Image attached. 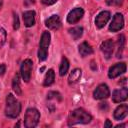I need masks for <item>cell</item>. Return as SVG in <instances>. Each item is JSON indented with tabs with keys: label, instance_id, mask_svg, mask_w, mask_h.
Returning a JSON list of instances; mask_svg holds the SVG:
<instances>
[{
	"label": "cell",
	"instance_id": "4",
	"mask_svg": "<svg viewBox=\"0 0 128 128\" xmlns=\"http://www.w3.org/2000/svg\"><path fill=\"white\" fill-rule=\"evenodd\" d=\"M40 119V113L36 108H28L24 116V126L26 128H34Z\"/></svg>",
	"mask_w": 128,
	"mask_h": 128
},
{
	"label": "cell",
	"instance_id": "21",
	"mask_svg": "<svg viewBox=\"0 0 128 128\" xmlns=\"http://www.w3.org/2000/svg\"><path fill=\"white\" fill-rule=\"evenodd\" d=\"M118 48H117V53H116V57L120 58L122 57V52L124 50V46H125V37L124 35H120L118 38Z\"/></svg>",
	"mask_w": 128,
	"mask_h": 128
},
{
	"label": "cell",
	"instance_id": "14",
	"mask_svg": "<svg viewBox=\"0 0 128 128\" xmlns=\"http://www.w3.org/2000/svg\"><path fill=\"white\" fill-rule=\"evenodd\" d=\"M35 11L33 10H29V11H25L23 12V21H24V25L26 27H32L35 24Z\"/></svg>",
	"mask_w": 128,
	"mask_h": 128
},
{
	"label": "cell",
	"instance_id": "12",
	"mask_svg": "<svg viewBox=\"0 0 128 128\" xmlns=\"http://www.w3.org/2000/svg\"><path fill=\"white\" fill-rule=\"evenodd\" d=\"M127 97H128V89L126 87L117 89L112 94V100L115 103L123 102V101H125L127 99Z\"/></svg>",
	"mask_w": 128,
	"mask_h": 128
},
{
	"label": "cell",
	"instance_id": "32",
	"mask_svg": "<svg viewBox=\"0 0 128 128\" xmlns=\"http://www.w3.org/2000/svg\"><path fill=\"white\" fill-rule=\"evenodd\" d=\"M2 6H3V0H0V9L2 8Z\"/></svg>",
	"mask_w": 128,
	"mask_h": 128
},
{
	"label": "cell",
	"instance_id": "20",
	"mask_svg": "<svg viewBox=\"0 0 128 128\" xmlns=\"http://www.w3.org/2000/svg\"><path fill=\"white\" fill-rule=\"evenodd\" d=\"M69 34L72 36V38L74 40H78L82 36V34H83V28L79 27V26L73 27V28L69 29Z\"/></svg>",
	"mask_w": 128,
	"mask_h": 128
},
{
	"label": "cell",
	"instance_id": "9",
	"mask_svg": "<svg viewBox=\"0 0 128 128\" xmlns=\"http://www.w3.org/2000/svg\"><path fill=\"white\" fill-rule=\"evenodd\" d=\"M110 96V90L106 84H100L97 86V88L93 92V97L97 100L104 99Z\"/></svg>",
	"mask_w": 128,
	"mask_h": 128
},
{
	"label": "cell",
	"instance_id": "8",
	"mask_svg": "<svg viewBox=\"0 0 128 128\" xmlns=\"http://www.w3.org/2000/svg\"><path fill=\"white\" fill-rule=\"evenodd\" d=\"M100 49H101V52L103 53L104 57L106 59H110L113 54V51H114V42L111 39L105 40L104 42L101 43Z\"/></svg>",
	"mask_w": 128,
	"mask_h": 128
},
{
	"label": "cell",
	"instance_id": "17",
	"mask_svg": "<svg viewBox=\"0 0 128 128\" xmlns=\"http://www.w3.org/2000/svg\"><path fill=\"white\" fill-rule=\"evenodd\" d=\"M79 53L82 57H86L93 53V49L87 42H82L79 45Z\"/></svg>",
	"mask_w": 128,
	"mask_h": 128
},
{
	"label": "cell",
	"instance_id": "7",
	"mask_svg": "<svg viewBox=\"0 0 128 128\" xmlns=\"http://www.w3.org/2000/svg\"><path fill=\"white\" fill-rule=\"evenodd\" d=\"M124 27V17L121 13H116L113 16L111 24L109 26V30L111 32H117Z\"/></svg>",
	"mask_w": 128,
	"mask_h": 128
},
{
	"label": "cell",
	"instance_id": "25",
	"mask_svg": "<svg viewBox=\"0 0 128 128\" xmlns=\"http://www.w3.org/2000/svg\"><path fill=\"white\" fill-rule=\"evenodd\" d=\"M19 26H20V23H19L18 15L16 13H13V28H14V30L19 29Z\"/></svg>",
	"mask_w": 128,
	"mask_h": 128
},
{
	"label": "cell",
	"instance_id": "27",
	"mask_svg": "<svg viewBox=\"0 0 128 128\" xmlns=\"http://www.w3.org/2000/svg\"><path fill=\"white\" fill-rule=\"evenodd\" d=\"M58 0H42V3L45 4V5H52V4H55Z\"/></svg>",
	"mask_w": 128,
	"mask_h": 128
},
{
	"label": "cell",
	"instance_id": "31",
	"mask_svg": "<svg viewBox=\"0 0 128 128\" xmlns=\"http://www.w3.org/2000/svg\"><path fill=\"white\" fill-rule=\"evenodd\" d=\"M116 127L117 128H119V127H126V124H120V125H117Z\"/></svg>",
	"mask_w": 128,
	"mask_h": 128
},
{
	"label": "cell",
	"instance_id": "16",
	"mask_svg": "<svg viewBox=\"0 0 128 128\" xmlns=\"http://www.w3.org/2000/svg\"><path fill=\"white\" fill-rule=\"evenodd\" d=\"M81 75H82L81 69H79V68L73 69V70L71 71V73L69 74V77H68V83H69V85L76 84V83L80 80Z\"/></svg>",
	"mask_w": 128,
	"mask_h": 128
},
{
	"label": "cell",
	"instance_id": "6",
	"mask_svg": "<svg viewBox=\"0 0 128 128\" xmlns=\"http://www.w3.org/2000/svg\"><path fill=\"white\" fill-rule=\"evenodd\" d=\"M126 72V64L124 62L121 63H116L113 66H111L108 70V77L111 79H114L118 76H120L121 74Z\"/></svg>",
	"mask_w": 128,
	"mask_h": 128
},
{
	"label": "cell",
	"instance_id": "13",
	"mask_svg": "<svg viewBox=\"0 0 128 128\" xmlns=\"http://www.w3.org/2000/svg\"><path fill=\"white\" fill-rule=\"evenodd\" d=\"M45 25L52 30H57L61 27V20L58 15H52L45 21Z\"/></svg>",
	"mask_w": 128,
	"mask_h": 128
},
{
	"label": "cell",
	"instance_id": "2",
	"mask_svg": "<svg viewBox=\"0 0 128 128\" xmlns=\"http://www.w3.org/2000/svg\"><path fill=\"white\" fill-rule=\"evenodd\" d=\"M21 112L20 102L13 96V94H8L6 97L5 115L9 118H16Z\"/></svg>",
	"mask_w": 128,
	"mask_h": 128
},
{
	"label": "cell",
	"instance_id": "15",
	"mask_svg": "<svg viewBox=\"0 0 128 128\" xmlns=\"http://www.w3.org/2000/svg\"><path fill=\"white\" fill-rule=\"evenodd\" d=\"M128 114V105L127 104H122L118 106L115 111H114V118L116 120H122L124 119Z\"/></svg>",
	"mask_w": 128,
	"mask_h": 128
},
{
	"label": "cell",
	"instance_id": "29",
	"mask_svg": "<svg viewBox=\"0 0 128 128\" xmlns=\"http://www.w3.org/2000/svg\"><path fill=\"white\" fill-rule=\"evenodd\" d=\"M104 127L105 128H108V127H112V123L110 122V120H106V122H105V124H104Z\"/></svg>",
	"mask_w": 128,
	"mask_h": 128
},
{
	"label": "cell",
	"instance_id": "26",
	"mask_svg": "<svg viewBox=\"0 0 128 128\" xmlns=\"http://www.w3.org/2000/svg\"><path fill=\"white\" fill-rule=\"evenodd\" d=\"M106 3L110 6H121L123 0H106Z\"/></svg>",
	"mask_w": 128,
	"mask_h": 128
},
{
	"label": "cell",
	"instance_id": "3",
	"mask_svg": "<svg viewBox=\"0 0 128 128\" xmlns=\"http://www.w3.org/2000/svg\"><path fill=\"white\" fill-rule=\"evenodd\" d=\"M51 36L48 31H44L41 35L40 43H39V50H38V58L40 61H44L48 55V47L50 45Z\"/></svg>",
	"mask_w": 128,
	"mask_h": 128
},
{
	"label": "cell",
	"instance_id": "18",
	"mask_svg": "<svg viewBox=\"0 0 128 128\" xmlns=\"http://www.w3.org/2000/svg\"><path fill=\"white\" fill-rule=\"evenodd\" d=\"M55 80V73H54V70L53 69H49L44 77V80H43V85L44 86H50L53 84Z\"/></svg>",
	"mask_w": 128,
	"mask_h": 128
},
{
	"label": "cell",
	"instance_id": "11",
	"mask_svg": "<svg viewBox=\"0 0 128 128\" xmlns=\"http://www.w3.org/2000/svg\"><path fill=\"white\" fill-rule=\"evenodd\" d=\"M110 12L109 11H101L95 18V25L97 28H103L107 22L110 20Z\"/></svg>",
	"mask_w": 128,
	"mask_h": 128
},
{
	"label": "cell",
	"instance_id": "30",
	"mask_svg": "<svg viewBox=\"0 0 128 128\" xmlns=\"http://www.w3.org/2000/svg\"><path fill=\"white\" fill-rule=\"evenodd\" d=\"M34 3H35V0H25V5H31Z\"/></svg>",
	"mask_w": 128,
	"mask_h": 128
},
{
	"label": "cell",
	"instance_id": "28",
	"mask_svg": "<svg viewBox=\"0 0 128 128\" xmlns=\"http://www.w3.org/2000/svg\"><path fill=\"white\" fill-rule=\"evenodd\" d=\"M5 72H6V65L0 64V76H3Z\"/></svg>",
	"mask_w": 128,
	"mask_h": 128
},
{
	"label": "cell",
	"instance_id": "5",
	"mask_svg": "<svg viewBox=\"0 0 128 128\" xmlns=\"http://www.w3.org/2000/svg\"><path fill=\"white\" fill-rule=\"evenodd\" d=\"M32 67H33V62L30 59H25L22 64H21V68H20V74L22 79L25 82H29L30 78H31V72H32Z\"/></svg>",
	"mask_w": 128,
	"mask_h": 128
},
{
	"label": "cell",
	"instance_id": "19",
	"mask_svg": "<svg viewBox=\"0 0 128 128\" xmlns=\"http://www.w3.org/2000/svg\"><path fill=\"white\" fill-rule=\"evenodd\" d=\"M68 69H69V61H68V59L66 57H63L62 60H61L60 66H59V74H60V76H64L68 72Z\"/></svg>",
	"mask_w": 128,
	"mask_h": 128
},
{
	"label": "cell",
	"instance_id": "24",
	"mask_svg": "<svg viewBox=\"0 0 128 128\" xmlns=\"http://www.w3.org/2000/svg\"><path fill=\"white\" fill-rule=\"evenodd\" d=\"M6 38H7V33L3 28H0V47H2L4 45V43L6 42Z\"/></svg>",
	"mask_w": 128,
	"mask_h": 128
},
{
	"label": "cell",
	"instance_id": "22",
	"mask_svg": "<svg viewBox=\"0 0 128 128\" xmlns=\"http://www.w3.org/2000/svg\"><path fill=\"white\" fill-rule=\"evenodd\" d=\"M12 88L14 90V92L17 95H21L22 91H21V87H20V81H19V75H15L13 80H12Z\"/></svg>",
	"mask_w": 128,
	"mask_h": 128
},
{
	"label": "cell",
	"instance_id": "10",
	"mask_svg": "<svg viewBox=\"0 0 128 128\" xmlns=\"http://www.w3.org/2000/svg\"><path fill=\"white\" fill-rule=\"evenodd\" d=\"M84 15V10L80 7L78 8H75L73 10H71L68 15H67V22L70 23V24H75L77 23Z\"/></svg>",
	"mask_w": 128,
	"mask_h": 128
},
{
	"label": "cell",
	"instance_id": "1",
	"mask_svg": "<svg viewBox=\"0 0 128 128\" xmlns=\"http://www.w3.org/2000/svg\"><path fill=\"white\" fill-rule=\"evenodd\" d=\"M91 120L92 116L87 111L82 108H78L70 112L67 123L69 126H73L76 124H88L91 122Z\"/></svg>",
	"mask_w": 128,
	"mask_h": 128
},
{
	"label": "cell",
	"instance_id": "23",
	"mask_svg": "<svg viewBox=\"0 0 128 128\" xmlns=\"http://www.w3.org/2000/svg\"><path fill=\"white\" fill-rule=\"evenodd\" d=\"M47 99H49V100H52V99L56 100V99H58L59 101H61L62 100V97H61L60 93L55 92V91H51V92H49L47 94Z\"/></svg>",
	"mask_w": 128,
	"mask_h": 128
}]
</instances>
